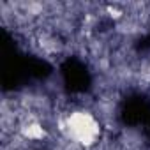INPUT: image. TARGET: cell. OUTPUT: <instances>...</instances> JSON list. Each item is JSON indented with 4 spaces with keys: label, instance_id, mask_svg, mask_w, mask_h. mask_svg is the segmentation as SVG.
<instances>
[{
    "label": "cell",
    "instance_id": "cell-1",
    "mask_svg": "<svg viewBox=\"0 0 150 150\" xmlns=\"http://www.w3.org/2000/svg\"><path fill=\"white\" fill-rule=\"evenodd\" d=\"M69 132L80 143H90L99 132L96 120L87 113H74L69 117Z\"/></svg>",
    "mask_w": 150,
    "mask_h": 150
}]
</instances>
